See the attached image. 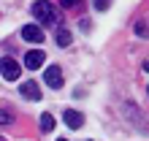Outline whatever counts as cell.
Here are the masks:
<instances>
[{
	"instance_id": "9",
	"label": "cell",
	"mask_w": 149,
	"mask_h": 141,
	"mask_svg": "<svg viewBox=\"0 0 149 141\" xmlns=\"http://www.w3.org/2000/svg\"><path fill=\"white\" fill-rule=\"evenodd\" d=\"M41 130L43 133L54 130V117H52V114H41Z\"/></svg>"
},
{
	"instance_id": "13",
	"label": "cell",
	"mask_w": 149,
	"mask_h": 141,
	"mask_svg": "<svg viewBox=\"0 0 149 141\" xmlns=\"http://www.w3.org/2000/svg\"><path fill=\"white\" fill-rule=\"evenodd\" d=\"M76 3H79V0H63V6H65V8H73Z\"/></svg>"
},
{
	"instance_id": "14",
	"label": "cell",
	"mask_w": 149,
	"mask_h": 141,
	"mask_svg": "<svg viewBox=\"0 0 149 141\" xmlns=\"http://www.w3.org/2000/svg\"><path fill=\"white\" fill-rule=\"evenodd\" d=\"M144 70H149V60H146V63H144Z\"/></svg>"
},
{
	"instance_id": "6",
	"label": "cell",
	"mask_w": 149,
	"mask_h": 141,
	"mask_svg": "<svg viewBox=\"0 0 149 141\" xmlns=\"http://www.w3.org/2000/svg\"><path fill=\"white\" fill-rule=\"evenodd\" d=\"M19 92H22V98H27V101H41V90H38L36 82H22Z\"/></svg>"
},
{
	"instance_id": "8",
	"label": "cell",
	"mask_w": 149,
	"mask_h": 141,
	"mask_svg": "<svg viewBox=\"0 0 149 141\" xmlns=\"http://www.w3.org/2000/svg\"><path fill=\"white\" fill-rule=\"evenodd\" d=\"M54 41H57V46H71L73 35H71V30H65V27H57V33H54Z\"/></svg>"
},
{
	"instance_id": "11",
	"label": "cell",
	"mask_w": 149,
	"mask_h": 141,
	"mask_svg": "<svg viewBox=\"0 0 149 141\" xmlns=\"http://www.w3.org/2000/svg\"><path fill=\"white\" fill-rule=\"evenodd\" d=\"M136 33H138V35H149V24H146V22H138V24H136Z\"/></svg>"
},
{
	"instance_id": "7",
	"label": "cell",
	"mask_w": 149,
	"mask_h": 141,
	"mask_svg": "<svg viewBox=\"0 0 149 141\" xmlns=\"http://www.w3.org/2000/svg\"><path fill=\"white\" fill-rule=\"evenodd\" d=\"M63 119H65V125H68V128H73V130H79V128L84 125V117H81L79 111H73V109H65Z\"/></svg>"
},
{
	"instance_id": "3",
	"label": "cell",
	"mask_w": 149,
	"mask_h": 141,
	"mask_svg": "<svg viewBox=\"0 0 149 141\" xmlns=\"http://www.w3.org/2000/svg\"><path fill=\"white\" fill-rule=\"evenodd\" d=\"M43 82H46L49 87H63V70H60V65H49L46 70H43Z\"/></svg>"
},
{
	"instance_id": "15",
	"label": "cell",
	"mask_w": 149,
	"mask_h": 141,
	"mask_svg": "<svg viewBox=\"0 0 149 141\" xmlns=\"http://www.w3.org/2000/svg\"><path fill=\"white\" fill-rule=\"evenodd\" d=\"M57 141H68V138H57Z\"/></svg>"
},
{
	"instance_id": "2",
	"label": "cell",
	"mask_w": 149,
	"mask_h": 141,
	"mask_svg": "<svg viewBox=\"0 0 149 141\" xmlns=\"http://www.w3.org/2000/svg\"><path fill=\"white\" fill-rule=\"evenodd\" d=\"M0 73H3V79H8V82H16V79L22 76V65L16 63L14 57H3L0 60Z\"/></svg>"
},
{
	"instance_id": "16",
	"label": "cell",
	"mask_w": 149,
	"mask_h": 141,
	"mask_svg": "<svg viewBox=\"0 0 149 141\" xmlns=\"http://www.w3.org/2000/svg\"><path fill=\"white\" fill-rule=\"evenodd\" d=\"M0 141H3V136H0Z\"/></svg>"
},
{
	"instance_id": "4",
	"label": "cell",
	"mask_w": 149,
	"mask_h": 141,
	"mask_svg": "<svg viewBox=\"0 0 149 141\" xmlns=\"http://www.w3.org/2000/svg\"><path fill=\"white\" fill-rule=\"evenodd\" d=\"M43 63H46V54H43L41 49H30L27 54H24V68H30V70L41 68Z\"/></svg>"
},
{
	"instance_id": "12",
	"label": "cell",
	"mask_w": 149,
	"mask_h": 141,
	"mask_svg": "<svg viewBox=\"0 0 149 141\" xmlns=\"http://www.w3.org/2000/svg\"><path fill=\"white\" fill-rule=\"evenodd\" d=\"M95 6H98L100 11H106V8H109V3H106V0H98V3H95Z\"/></svg>"
},
{
	"instance_id": "5",
	"label": "cell",
	"mask_w": 149,
	"mask_h": 141,
	"mask_svg": "<svg viewBox=\"0 0 149 141\" xmlns=\"http://www.w3.org/2000/svg\"><path fill=\"white\" fill-rule=\"evenodd\" d=\"M22 38L30 41V43H41L43 41V30L36 27V24H24V27H22Z\"/></svg>"
},
{
	"instance_id": "10",
	"label": "cell",
	"mask_w": 149,
	"mask_h": 141,
	"mask_svg": "<svg viewBox=\"0 0 149 141\" xmlns=\"http://www.w3.org/2000/svg\"><path fill=\"white\" fill-rule=\"evenodd\" d=\"M11 122H14V114L6 111V109H0V125H11Z\"/></svg>"
},
{
	"instance_id": "1",
	"label": "cell",
	"mask_w": 149,
	"mask_h": 141,
	"mask_svg": "<svg viewBox=\"0 0 149 141\" xmlns=\"http://www.w3.org/2000/svg\"><path fill=\"white\" fill-rule=\"evenodd\" d=\"M33 16H36L38 22H46V24L63 22V19H60V14H57V8L52 6L49 0H36V3H33Z\"/></svg>"
}]
</instances>
